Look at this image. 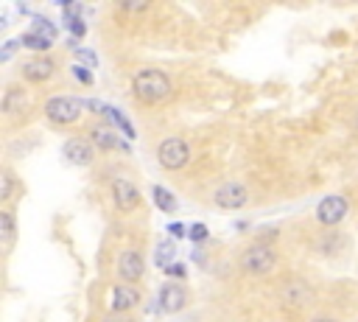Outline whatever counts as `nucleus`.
<instances>
[{
    "instance_id": "412c9836",
    "label": "nucleus",
    "mask_w": 358,
    "mask_h": 322,
    "mask_svg": "<svg viewBox=\"0 0 358 322\" xmlns=\"http://www.w3.org/2000/svg\"><path fill=\"white\" fill-rule=\"evenodd\" d=\"M0 224H3V235L12 238V233H15V219H12V213H0Z\"/></svg>"
},
{
    "instance_id": "20e7f679",
    "label": "nucleus",
    "mask_w": 358,
    "mask_h": 322,
    "mask_svg": "<svg viewBox=\"0 0 358 322\" xmlns=\"http://www.w3.org/2000/svg\"><path fill=\"white\" fill-rule=\"evenodd\" d=\"M45 115L53 120V123H73L79 120L82 115V104L76 98H67V96H59V98H51L45 104Z\"/></svg>"
},
{
    "instance_id": "aec40b11",
    "label": "nucleus",
    "mask_w": 358,
    "mask_h": 322,
    "mask_svg": "<svg viewBox=\"0 0 358 322\" xmlns=\"http://www.w3.org/2000/svg\"><path fill=\"white\" fill-rule=\"evenodd\" d=\"M34 34H39V37H45V39H51V42H53V37H56V28H53L48 20H42V17H34Z\"/></svg>"
},
{
    "instance_id": "6e6552de",
    "label": "nucleus",
    "mask_w": 358,
    "mask_h": 322,
    "mask_svg": "<svg viewBox=\"0 0 358 322\" xmlns=\"http://www.w3.org/2000/svg\"><path fill=\"white\" fill-rule=\"evenodd\" d=\"M118 275L129 283L140 280L143 278V258L137 252H123L120 255V261H118Z\"/></svg>"
},
{
    "instance_id": "bb28decb",
    "label": "nucleus",
    "mask_w": 358,
    "mask_h": 322,
    "mask_svg": "<svg viewBox=\"0 0 358 322\" xmlns=\"http://www.w3.org/2000/svg\"><path fill=\"white\" fill-rule=\"evenodd\" d=\"M79 53V59L82 62H90V64H96V53H90V51H76Z\"/></svg>"
},
{
    "instance_id": "1a4fd4ad",
    "label": "nucleus",
    "mask_w": 358,
    "mask_h": 322,
    "mask_svg": "<svg viewBox=\"0 0 358 322\" xmlns=\"http://www.w3.org/2000/svg\"><path fill=\"white\" fill-rule=\"evenodd\" d=\"M160 305H163V311L177 314V311L185 305V292H182V286H179V283H165V286L160 289Z\"/></svg>"
},
{
    "instance_id": "f03ea898",
    "label": "nucleus",
    "mask_w": 358,
    "mask_h": 322,
    "mask_svg": "<svg viewBox=\"0 0 358 322\" xmlns=\"http://www.w3.org/2000/svg\"><path fill=\"white\" fill-rule=\"evenodd\" d=\"M274 264H277L274 252H271L269 247H263V244L249 247V249L244 252V258H241V267H244L249 275H269V272L274 269Z\"/></svg>"
},
{
    "instance_id": "a878e982",
    "label": "nucleus",
    "mask_w": 358,
    "mask_h": 322,
    "mask_svg": "<svg viewBox=\"0 0 358 322\" xmlns=\"http://www.w3.org/2000/svg\"><path fill=\"white\" fill-rule=\"evenodd\" d=\"M149 3H120V9H126V12H143Z\"/></svg>"
},
{
    "instance_id": "ddd939ff",
    "label": "nucleus",
    "mask_w": 358,
    "mask_h": 322,
    "mask_svg": "<svg viewBox=\"0 0 358 322\" xmlns=\"http://www.w3.org/2000/svg\"><path fill=\"white\" fill-rule=\"evenodd\" d=\"M134 303H137V292L134 289H129V286H115L112 289V308L115 311H126Z\"/></svg>"
},
{
    "instance_id": "f257e3e1",
    "label": "nucleus",
    "mask_w": 358,
    "mask_h": 322,
    "mask_svg": "<svg viewBox=\"0 0 358 322\" xmlns=\"http://www.w3.org/2000/svg\"><path fill=\"white\" fill-rule=\"evenodd\" d=\"M132 90L143 104H160V101H165L171 96V82L160 71H140L134 76Z\"/></svg>"
},
{
    "instance_id": "7ed1b4c3",
    "label": "nucleus",
    "mask_w": 358,
    "mask_h": 322,
    "mask_svg": "<svg viewBox=\"0 0 358 322\" xmlns=\"http://www.w3.org/2000/svg\"><path fill=\"white\" fill-rule=\"evenodd\" d=\"M188 160H190V149H188V143L179 141V138H168V141L160 146V166H163V168L179 171V168L188 166Z\"/></svg>"
},
{
    "instance_id": "a211bd4d",
    "label": "nucleus",
    "mask_w": 358,
    "mask_h": 322,
    "mask_svg": "<svg viewBox=\"0 0 358 322\" xmlns=\"http://www.w3.org/2000/svg\"><path fill=\"white\" fill-rule=\"evenodd\" d=\"M154 202H157V208L160 211H165V213H171L177 205H174V197L165 190V188H154Z\"/></svg>"
},
{
    "instance_id": "393cba45",
    "label": "nucleus",
    "mask_w": 358,
    "mask_h": 322,
    "mask_svg": "<svg viewBox=\"0 0 358 322\" xmlns=\"http://www.w3.org/2000/svg\"><path fill=\"white\" fill-rule=\"evenodd\" d=\"M165 272H168L171 278H185V267H182V264H171Z\"/></svg>"
},
{
    "instance_id": "0eeeda50",
    "label": "nucleus",
    "mask_w": 358,
    "mask_h": 322,
    "mask_svg": "<svg viewBox=\"0 0 358 322\" xmlns=\"http://www.w3.org/2000/svg\"><path fill=\"white\" fill-rule=\"evenodd\" d=\"M112 190H115V205L123 213H129V211H134L140 205V190L129 179H115V188Z\"/></svg>"
},
{
    "instance_id": "f8f14e48",
    "label": "nucleus",
    "mask_w": 358,
    "mask_h": 322,
    "mask_svg": "<svg viewBox=\"0 0 358 322\" xmlns=\"http://www.w3.org/2000/svg\"><path fill=\"white\" fill-rule=\"evenodd\" d=\"M90 141H93L98 149H104V152L120 146V143H118V132H115L112 126H93V129H90Z\"/></svg>"
},
{
    "instance_id": "4468645a",
    "label": "nucleus",
    "mask_w": 358,
    "mask_h": 322,
    "mask_svg": "<svg viewBox=\"0 0 358 322\" xmlns=\"http://www.w3.org/2000/svg\"><path fill=\"white\" fill-rule=\"evenodd\" d=\"M174 252H177V247H174L171 241H160V244H157V255H154L157 267L168 269V267H171V261H174Z\"/></svg>"
},
{
    "instance_id": "c756f323",
    "label": "nucleus",
    "mask_w": 358,
    "mask_h": 322,
    "mask_svg": "<svg viewBox=\"0 0 358 322\" xmlns=\"http://www.w3.org/2000/svg\"><path fill=\"white\" fill-rule=\"evenodd\" d=\"M355 129H358V115H355Z\"/></svg>"
},
{
    "instance_id": "423d86ee",
    "label": "nucleus",
    "mask_w": 358,
    "mask_h": 322,
    "mask_svg": "<svg viewBox=\"0 0 358 322\" xmlns=\"http://www.w3.org/2000/svg\"><path fill=\"white\" fill-rule=\"evenodd\" d=\"M344 216H347V199L344 197H328L316 208V219L322 224H328V227H336Z\"/></svg>"
},
{
    "instance_id": "6ab92c4d",
    "label": "nucleus",
    "mask_w": 358,
    "mask_h": 322,
    "mask_svg": "<svg viewBox=\"0 0 358 322\" xmlns=\"http://www.w3.org/2000/svg\"><path fill=\"white\" fill-rule=\"evenodd\" d=\"M64 23H67L70 31H73V37H84L87 34V26H84V20L79 15H64Z\"/></svg>"
},
{
    "instance_id": "9b49d317",
    "label": "nucleus",
    "mask_w": 358,
    "mask_h": 322,
    "mask_svg": "<svg viewBox=\"0 0 358 322\" xmlns=\"http://www.w3.org/2000/svg\"><path fill=\"white\" fill-rule=\"evenodd\" d=\"M64 157L76 166H90L93 163V149L84 141H70V143H64Z\"/></svg>"
},
{
    "instance_id": "c85d7f7f",
    "label": "nucleus",
    "mask_w": 358,
    "mask_h": 322,
    "mask_svg": "<svg viewBox=\"0 0 358 322\" xmlns=\"http://www.w3.org/2000/svg\"><path fill=\"white\" fill-rule=\"evenodd\" d=\"M314 322H333V319H314Z\"/></svg>"
},
{
    "instance_id": "dca6fc26",
    "label": "nucleus",
    "mask_w": 358,
    "mask_h": 322,
    "mask_svg": "<svg viewBox=\"0 0 358 322\" xmlns=\"http://www.w3.org/2000/svg\"><path fill=\"white\" fill-rule=\"evenodd\" d=\"M107 118H109V123H115V126H120V132L126 135V138H134V129H132V123L120 115V109H115V107H109V112H107Z\"/></svg>"
},
{
    "instance_id": "cd10ccee",
    "label": "nucleus",
    "mask_w": 358,
    "mask_h": 322,
    "mask_svg": "<svg viewBox=\"0 0 358 322\" xmlns=\"http://www.w3.org/2000/svg\"><path fill=\"white\" fill-rule=\"evenodd\" d=\"M171 235H177V238H182V235H185V227H182L179 222H174V224H171Z\"/></svg>"
},
{
    "instance_id": "2eb2a0df",
    "label": "nucleus",
    "mask_w": 358,
    "mask_h": 322,
    "mask_svg": "<svg viewBox=\"0 0 358 322\" xmlns=\"http://www.w3.org/2000/svg\"><path fill=\"white\" fill-rule=\"evenodd\" d=\"M23 107H26V98H23V93L12 87V90L6 93V101H3V109H6L9 115H17V109H23Z\"/></svg>"
},
{
    "instance_id": "39448f33",
    "label": "nucleus",
    "mask_w": 358,
    "mask_h": 322,
    "mask_svg": "<svg viewBox=\"0 0 358 322\" xmlns=\"http://www.w3.org/2000/svg\"><path fill=\"white\" fill-rule=\"evenodd\" d=\"M247 199H249V193H247V188L238 185V182H227V185H222V188L216 190V202H219V208H224V211H238V208L247 205Z\"/></svg>"
},
{
    "instance_id": "9d476101",
    "label": "nucleus",
    "mask_w": 358,
    "mask_h": 322,
    "mask_svg": "<svg viewBox=\"0 0 358 322\" xmlns=\"http://www.w3.org/2000/svg\"><path fill=\"white\" fill-rule=\"evenodd\" d=\"M23 76L28 82H45L53 76V62L51 59H31L23 64Z\"/></svg>"
},
{
    "instance_id": "4be33fe9",
    "label": "nucleus",
    "mask_w": 358,
    "mask_h": 322,
    "mask_svg": "<svg viewBox=\"0 0 358 322\" xmlns=\"http://www.w3.org/2000/svg\"><path fill=\"white\" fill-rule=\"evenodd\" d=\"M12 188H15V179H12V174L6 171V174H3V193H0V199H3V202L12 197Z\"/></svg>"
},
{
    "instance_id": "5701e85b",
    "label": "nucleus",
    "mask_w": 358,
    "mask_h": 322,
    "mask_svg": "<svg viewBox=\"0 0 358 322\" xmlns=\"http://www.w3.org/2000/svg\"><path fill=\"white\" fill-rule=\"evenodd\" d=\"M73 76H76L82 84H93V73H90V71H84L82 64H76V68H73Z\"/></svg>"
},
{
    "instance_id": "f3484780",
    "label": "nucleus",
    "mask_w": 358,
    "mask_h": 322,
    "mask_svg": "<svg viewBox=\"0 0 358 322\" xmlns=\"http://www.w3.org/2000/svg\"><path fill=\"white\" fill-rule=\"evenodd\" d=\"M20 42H23L26 48H34V51H48V48H51V39L39 37V34H34V31L23 34V37H20Z\"/></svg>"
},
{
    "instance_id": "b1692460",
    "label": "nucleus",
    "mask_w": 358,
    "mask_h": 322,
    "mask_svg": "<svg viewBox=\"0 0 358 322\" xmlns=\"http://www.w3.org/2000/svg\"><path fill=\"white\" fill-rule=\"evenodd\" d=\"M190 238H193L196 244H202V241L207 238V227H204V224H193V227H190Z\"/></svg>"
}]
</instances>
